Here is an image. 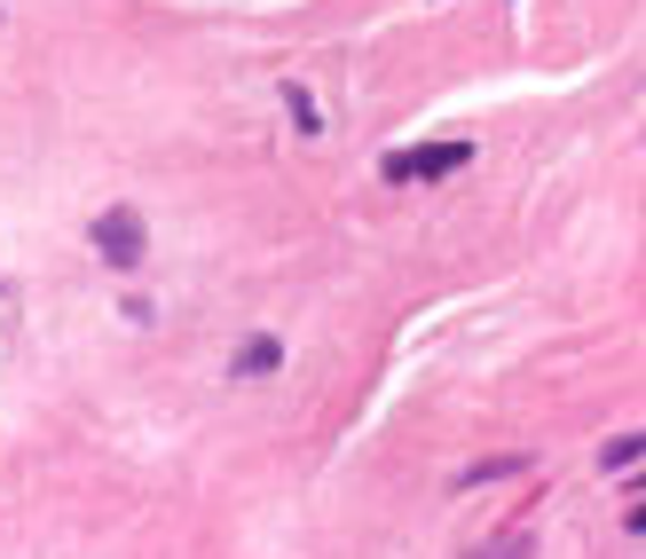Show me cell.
Returning a JSON list of instances; mask_svg holds the SVG:
<instances>
[{
    "instance_id": "6",
    "label": "cell",
    "mask_w": 646,
    "mask_h": 559,
    "mask_svg": "<svg viewBox=\"0 0 646 559\" xmlns=\"http://www.w3.org/2000/svg\"><path fill=\"white\" fill-rule=\"evenodd\" d=\"M520 465H528V457H489V465H474V473H457V481L474 489V481H497V473H520Z\"/></svg>"
},
{
    "instance_id": "5",
    "label": "cell",
    "mask_w": 646,
    "mask_h": 559,
    "mask_svg": "<svg viewBox=\"0 0 646 559\" xmlns=\"http://www.w3.org/2000/svg\"><path fill=\"white\" fill-rule=\"evenodd\" d=\"M528 551H536V536L513 528V536H497V543H481V551H466V559H528Z\"/></svg>"
},
{
    "instance_id": "8",
    "label": "cell",
    "mask_w": 646,
    "mask_h": 559,
    "mask_svg": "<svg viewBox=\"0 0 646 559\" xmlns=\"http://www.w3.org/2000/svg\"><path fill=\"white\" fill-rule=\"evenodd\" d=\"M623 528H630V536H646V505H630V512H623Z\"/></svg>"
},
{
    "instance_id": "4",
    "label": "cell",
    "mask_w": 646,
    "mask_h": 559,
    "mask_svg": "<svg viewBox=\"0 0 646 559\" xmlns=\"http://www.w3.org/2000/svg\"><path fill=\"white\" fill-rule=\"evenodd\" d=\"M638 457H646V433H623V441H607V449H599V473H630Z\"/></svg>"
},
{
    "instance_id": "7",
    "label": "cell",
    "mask_w": 646,
    "mask_h": 559,
    "mask_svg": "<svg viewBox=\"0 0 646 559\" xmlns=\"http://www.w3.org/2000/svg\"><path fill=\"white\" fill-rule=\"evenodd\" d=\"M285 103H292V119H300V134H316L324 119H316V103H308V87H285Z\"/></svg>"
},
{
    "instance_id": "2",
    "label": "cell",
    "mask_w": 646,
    "mask_h": 559,
    "mask_svg": "<svg viewBox=\"0 0 646 559\" xmlns=\"http://www.w3.org/2000/svg\"><path fill=\"white\" fill-rule=\"evenodd\" d=\"M474 150L466 142H426V150H395L387 158V181H441V173H457Z\"/></svg>"
},
{
    "instance_id": "3",
    "label": "cell",
    "mask_w": 646,
    "mask_h": 559,
    "mask_svg": "<svg viewBox=\"0 0 646 559\" xmlns=\"http://www.w3.org/2000/svg\"><path fill=\"white\" fill-rule=\"evenodd\" d=\"M276 362H285V347H276V339H245L237 347V379H268Z\"/></svg>"
},
{
    "instance_id": "1",
    "label": "cell",
    "mask_w": 646,
    "mask_h": 559,
    "mask_svg": "<svg viewBox=\"0 0 646 559\" xmlns=\"http://www.w3.org/2000/svg\"><path fill=\"white\" fill-rule=\"evenodd\" d=\"M87 237H96V260H103V268H119V276L150 260V229H142V213H135V206L96 213V229H87Z\"/></svg>"
}]
</instances>
